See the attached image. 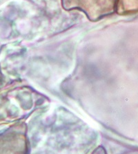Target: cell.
<instances>
[{"label": "cell", "mask_w": 138, "mask_h": 154, "mask_svg": "<svg viewBox=\"0 0 138 154\" xmlns=\"http://www.w3.org/2000/svg\"><path fill=\"white\" fill-rule=\"evenodd\" d=\"M33 95L25 88L0 90V125L24 118L34 106Z\"/></svg>", "instance_id": "6da1fadb"}, {"label": "cell", "mask_w": 138, "mask_h": 154, "mask_svg": "<svg viewBox=\"0 0 138 154\" xmlns=\"http://www.w3.org/2000/svg\"><path fill=\"white\" fill-rule=\"evenodd\" d=\"M64 10H79L90 21L97 22L116 11L117 0H61Z\"/></svg>", "instance_id": "7a4b0ae2"}, {"label": "cell", "mask_w": 138, "mask_h": 154, "mask_svg": "<svg viewBox=\"0 0 138 154\" xmlns=\"http://www.w3.org/2000/svg\"><path fill=\"white\" fill-rule=\"evenodd\" d=\"M0 154H28L26 124L17 122L0 133Z\"/></svg>", "instance_id": "3957f363"}, {"label": "cell", "mask_w": 138, "mask_h": 154, "mask_svg": "<svg viewBox=\"0 0 138 154\" xmlns=\"http://www.w3.org/2000/svg\"><path fill=\"white\" fill-rule=\"evenodd\" d=\"M116 12L121 15L138 13V0H117Z\"/></svg>", "instance_id": "277c9868"}, {"label": "cell", "mask_w": 138, "mask_h": 154, "mask_svg": "<svg viewBox=\"0 0 138 154\" xmlns=\"http://www.w3.org/2000/svg\"><path fill=\"white\" fill-rule=\"evenodd\" d=\"M92 154H106V151L102 147H99L94 151Z\"/></svg>", "instance_id": "5b68a950"}, {"label": "cell", "mask_w": 138, "mask_h": 154, "mask_svg": "<svg viewBox=\"0 0 138 154\" xmlns=\"http://www.w3.org/2000/svg\"><path fill=\"white\" fill-rule=\"evenodd\" d=\"M2 82H3V74H2L1 68H0V87L2 85Z\"/></svg>", "instance_id": "8992f818"}]
</instances>
